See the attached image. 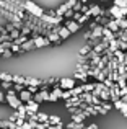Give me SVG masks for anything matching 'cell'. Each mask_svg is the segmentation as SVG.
Instances as JSON below:
<instances>
[{"instance_id":"cell-19","label":"cell","mask_w":127,"mask_h":129,"mask_svg":"<svg viewBox=\"0 0 127 129\" xmlns=\"http://www.w3.org/2000/svg\"><path fill=\"white\" fill-rule=\"evenodd\" d=\"M73 79H78V80H82L83 83H86V80H88V74H86V72H75V74H73Z\"/></svg>"},{"instance_id":"cell-39","label":"cell","mask_w":127,"mask_h":129,"mask_svg":"<svg viewBox=\"0 0 127 129\" xmlns=\"http://www.w3.org/2000/svg\"><path fill=\"white\" fill-rule=\"evenodd\" d=\"M13 29H15V25H13V23H8V25L5 26V33H12Z\"/></svg>"},{"instance_id":"cell-48","label":"cell","mask_w":127,"mask_h":129,"mask_svg":"<svg viewBox=\"0 0 127 129\" xmlns=\"http://www.w3.org/2000/svg\"><path fill=\"white\" fill-rule=\"evenodd\" d=\"M121 13H122V16H125V15H127V7H124V8H121Z\"/></svg>"},{"instance_id":"cell-21","label":"cell","mask_w":127,"mask_h":129,"mask_svg":"<svg viewBox=\"0 0 127 129\" xmlns=\"http://www.w3.org/2000/svg\"><path fill=\"white\" fill-rule=\"evenodd\" d=\"M12 83H16V85H25V77H21V75H12Z\"/></svg>"},{"instance_id":"cell-42","label":"cell","mask_w":127,"mask_h":129,"mask_svg":"<svg viewBox=\"0 0 127 129\" xmlns=\"http://www.w3.org/2000/svg\"><path fill=\"white\" fill-rule=\"evenodd\" d=\"M90 7H91V5H86V3H83L82 8H80V13H86V12L90 10Z\"/></svg>"},{"instance_id":"cell-33","label":"cell","mask_w":127,"mask_h":129,"mask_svg":"<svg viewBox=\"0 0 127 129\" xmlns=\"http://www.w3.org/2000/svg\"><path fill=\"white\" fill-rule=\"evenodd\" d=\"M82 5H83V3H82V2H77V3H75V5H73V7H72V8H70V10H72V12H73V13H77V12H80V8H82Z\"/></svg>"},{"instance_id":"cell-28","label":"cell","mask_w":127,"mask_h":129,"mask_svg":"<svg viewBox=\"0 0 127 129\" xmlns=\"http://www.w3.org/2000/svg\"><path fill=\"white\" fill-rule=\"evenodd\" d=\"M69 91H70V95H72V96H78V95H82V93H83L82 87H73L72 90H69Z\"/></svg>"},{"instance_id":"cell-24","label":"cell","mask_w":127,"mask_h":129,"mask_svg":"<svg viewBox=\"0 0 127 129\" xmlns=\"http://www.w3.org/2000/svg\"><path fill=\"white\" fill-rule=\"evenodd\" d=\"M82 90H83V93H91L95 90V83H83Z\"/></svg>"},{"instance_id":"cell-52","label":"cell","mask_w":127,"mask_h":129,"mask_svg":"<svg viewBox=\"0 0 127 129\" xmlns=\"http://www.w3.org/2000/svg\"><path fill=\"white\" fill-rule=\"evenodd\" d=\"M101 2H108V0H101Z\"/></svg>"},{"instance_id":"cell-37","label":"cell","mask_w":127,"mask_h":129,"mask_svg":"<svg viewBox=\"0 0 127 129\" xmlns=\"http://www.w3.org/2000/svg\"><path fill=\"white\" fill-rule=\"evenodd\" d=\"M13 90H15V91H18V93H20V91H23V90H25V85H16V83H13Z\"/></svg>"},{"instance_id":"cell-40","label":"cell","mask_w":127,"mask_h":129,"mask_svg":"<svg viewBox=\"0 0 127 129\" xmlns=\"http://www.w3.org/2000/svg\"><path fill=\"white\" fill-rule=\"evenodd\" d=\"M77 2H78V0H67V2H65L67 8L70 10V8H72V7H73V5H75V3H77Z\"/></svg>"},{"instance_id":"cell-4","label":"cell","mask_w":127,"mask_h":129,"mask_svg":"<svg viewBox=\"0 0 127 129\" xmlns=\"http://www.w3.org/2000/svg\"><path fill=\"white\" fill-rule=\"evenodd\" d=\"M59 87L62 90H72L75 87V79H60L59 80Z\"/></svg>"},{"instance_id":"cell-7","label":"cell","mask_w":127,"mask_h":129,"mask_svg":"<svg viewBox=\"0 0 127 129\" xmlns=\"http://www.w3.org/2000/svg\"><path fill=\"white\" fill-rule=\"evenodd\" d=\"M62 88L60 87H54L51 91H49V101H57L59 98H60V95H62Z\"/></svg>"},{"instance_id":"cell-20","label":"cell","mask_w":127,"mask_h":129,"mask_svg":"<svg viewBox=\"0 0 127 129\" xmlns=\"http://www.w3.org/2000/svg\"><path fill=\"white\" fill-rule=\"evenodd\" d=\"M47 123H49V126H59V124H62V121L59 116H49Z\"/></svg>"},{"instance_id":"cell-36","label":"cell","mask_w":127,"mask_h":129,"mask_svg":"<svg viewBox=\"0 0 127 129\" xmlns=\"http://www.w3.org/2000/svg\"><path fill=\"white\" fill-rule=\"evenodd\" d=\"M60 98H64V100H69V98H72V95H70L69 90H64L62 95H60Z\"/></svg>"},{"instance_id":"cell-16","label":"cell","mask_w":127,"mask_h":129,"mask_svg":"<svg viewBox=\"0 0 127 129\" xmlns=\"http://www.w3.org/2000/svg\"><path fill=\"white\" fill-rule=\"evenodd\" d=\"M86 118H88V116H86L83 111H82V113H78V114H72V123H83Z\"/></svg>"},{"instance_id":"cell-12","label":"cell","mask_w":127,"mask_h":129,"mask_svg":"<svg viewBox=\"0 0 127 129\" xmlns=\"http://www.w3.org/2000/svg\"><path fill=\"white\" fill-rule=\"evenodd\" d=\"M20 49H21V52H25V51H31V49H34V41H33V39L29 38L26 43H23L21 46H20Z\"/></svg>"},{"instance_id":"cell-43","label":"cell","mask_w":127,"mask_h":129,"mask_svg":"<svg viewBox=\"0 0 127 129\" xmlns=\"http://www.w3.org/2000/svg\"><path fill=\"white\" fill-rule=\"evenodd\" d=\"M16 119H18V113H16V111H15V113H13V114H12V116H10V118H8V121H10V123H15V121H16Z\"/></svg>"},{"instance_id":"cell-17","label":"cell","mask_w":127,"mask_h":129,"mask_svg":"<svg viewBox=\"0 0 127 129\" xmlns=\"http://www.w3.org/2000/svg\"><path fill=\"white\" fill-rule=\"evenodd\" d=\"M101 38H106L108 41H112V39H116V35L112 31H109L108 28H103V36Z\"/></svg>"},{"instance_id":"cell-38","label":"cell","mask_w":127,"mask_h":129,"mask_svg":"<svg viewBox=\"0 0 127 129\" xmlns=\"http://www.w3.org/2000/svg\"><path fill=\"white\" fill-rule=\"evenodd\" d=\"M10 51H12L13 54H15V52H21V49H20V46H15L13 43H12V46H10Z\"/></svg>"},{"instance_id":"cell-2","label":"cell","mask_w":127,"mask_h":129,"mask_svg":"<svg viewBox=\"0 0 127 129\" xmlns=\"http://www.w3.org/2000/svg\"><path fill=\"white\" fill-rule=\"evenodd\" d=\"M31 39L34 41V47H44V46H49V39L46 36H39L36 33H31Z\"/></svg>"},{"instance_id":"cell-9","label":"cell","mask_w":127,"mask_h":129,"mask_svg":"<svg viewBox=\"0 0 127 129\" xmlns=\"http://www.w3.org/2000/svg\"><path fill=\"white\" fill-rule=\"evenodd\" d=\"M103 28L104 26H99V25H96L95 28L90 31V39H99L103 36Z\"/></svg>"},{"instance_id":"cell-29","label":"cell","mask_w":127,"mask_h":129,"mask_svg":"<svg viewBox=\"0 0 127 129\" xmlns=\"http://www.w3.org/2000/svg\"><path fill=\"white\" fill-rule=\"evenodd\" d=\"M0 82H10L12 83V75L5 72H0Z\"/></svg>"},{"instance_id":"cell-23","label":"cell","mask_w":127,"mask_h":129,"mask_svg":"<svg viewBox=\"0 0 127 129\" xmlns=\"http://www.w3.org/2000/svg\"><path fill=\"white\" fill-rule=\"evenodd\" d=\"M108 21H109V20L104 18V16H95V23H96V25H99V26H106V25H108Z\"/></svg>"},{"instance_id":"cell-51","label":"cell","mask_w":127,"mask_h":129,"mask_svg":"<svg viewBox=\"0 0 127 129\" xmlns=\"http://www.w3.org/2000/svg\"><path fill=\"white\" fill-rule=\"evenodd\" d=\"M124 116H125V118H127V111H125V113H124Z\"/></svg>"},{"instance_id":"cell-11","label":"cell","mask_w":127,"mask_h":129,"mask_svg":"<svg viewBox=\"0 0 127 129\" xmlns=\"http://www.w3.org/2000/svg\"><path fill=\"white\" fill-rule=\"evenodd\" d=\"M16 96H18V100L21 101V103H28V101H29V100H31V98H33V95L29 93V91L23 90V91H20V93L16 95Z\"/></svg>"},{"instance_id":"cell-35","label":"cell","mask_w":127,"mask_h":129,"mask_svg":"<svg viewBox=\"0 0 127 129\" xmlns=\"http://www.w3.org/2000/svg\"><path fill=\"white\" fill-rule=\"evenodd\" d=\"M88 20H90V16L86 15V13H82V16H80V20H78V25H82V23L88 21Z\"/></svg>"},{"instance_id":"cell-50","label":"cell","mask_w":127,"mask_h":129,"mask_svg":"<svg viewBox=\"0 0 127 129\" xmlns=\"http://www.w3.org/2000/svg\"><path fill=\"white\" fill-rule=\"evenodd\" d=\"M86 2H88V0H82V3H86Z\"/></svg>"},{"instance_id":"cell-55","label":"cell","mask_w":127,"mask_h":129,"mask_svg":"<svg viewBox=\"0 0 127 129\" xmlns=\"http://www.w3.org/2000/svg\"><path fill=\"white\" fill-rule=\"evenodd\" d=\"M125 43H127V41H125Z\"/></svg>"},{"instance_id":"cell-30","label":"cell","mask_w":127,"mask_h":129,"mask_svg":"<svg viewBox=\"0 0 127 129\" xmlns=\"http://www.w3.org/2000/svg\"><path fill=\"white\" fill-rule=\"evenodd\" d=\"M88 52H91V47L88 46V44H85V46L80 49V52H78V56H86Z\"/></svg>"},{"instance_id":"cell-1","label":"cell","mask_w":127,"mask_h":129,"mask_svg":"<svg viewBox=\"0 0 127 129\" xmlns=\"http://www.w3.org/2000/svg\"><path fill=\"white\" fill-rule=\"evenodd\" d=\"M21 8H23V12H26L28 15L34 16V18H41V16L44 15V10H42L41 7H38L34 2H31V0H23Z\"/></svg>"},{"instance_id":"cell-3","label":"cell","mask_w":127,"mask_h":129,"mask_svg":"<svg viewBox=\"0 0 127 129\" xmlns=\"http://www.w3.org/2000/svg\"><path fill=\"white\" fill-rule=\"evenodd\" d=\"M5 101H7V103H8V105H10V106H12L15 111L18 110L20 105H23L21 101L18 100V96H16V95H5Z\"/></svg>"},{"instance_id":"cell-15","label":"cell","mask_w":127,"mask_h":129,"mask_svg":"<svg viewBox=\"0 0 127 129\" xmlns=\"http://www.w3.org/2000/svg\"><path fill=\"white\" fill-rule=\"evenodd\" d=\"M104 28H108L109 31H112L114 35L119 31V26H117V23H116V20H109V21H108V25H106Z\"/></svg>"},{"instance_id":"cell-47","label":"cell","mask_w":127,"mask_h":129,"mask_svg":"<svg viewBox=\"0 0 127 129\" xmlns=\"http://www.w3.org/2000/svg\"><path fill=\"white\" fill-rule=\"evenodd\" d=\"M2 101H5V95H3V91L0 90V103H2Z\"/></svg>"},{"instance_id":"cell-31","label":"cell","mask_w":127,"mask_h":129,"mask_svg":"<svg viewBox=\"0 0 127 129\" xmlns=\"http://www.w3.org/2000/svg\"><path fill=\"white\" fill-rule=\"evenodd\" d=\"M104 80H106V74H104V72H99V74H98V77H96V82L103 83Z\"/></svg>"},{"instance_id":"cell-13","label":"cell","mask_w":127,"mask_h":129,"mask_svg":"<svg viewBox=\"0 0 127 129\" xmlns=\"http://www.w3.org/2000/svg\"><path fill=\"white\" fill-rule=\"evenodd\" d=\"M46 38L49 39V43H51V44H60V43H62V39L59 38V35H55V33H51V31H49V35L46 36Z\"/></svg>"},{"instance_id":"cell-8","label":"cell","mask_w":127,"mask_h":129,"mask_svg":"<svg viewBox=\"0 0 127 129\" xmlns=\"http://www.w3.org/2000/svg\"><path fill=\"white\" fill-rule=\"evenodd\" d=\"M64 26H65V28L70 31V35H72V33H77V31H78L82 25H78V23H77V21H73V20H67Z\"/></svg>"},{"instance_id":"cell-45","label":"cell","mask_w":127,"mask_h":129,"mask_svg":"<svg viewBox=\"0 0 127 129\" xmlns=\"http://www.w3.org/2000/svg\"><path fill=\"white\" fill-rule=\"evenodd\" d=\"M20 129H33V127H31V124H29L28 121H25V123L21 124V127H20Z\"/></svg>"},{"instance_id":"cell-5","label":"cell","mask_w":127,"mask_h":129,"mask_svg":"<svg viewBox=\"0 0 127 129\" xmlns=\"http://www.w3.org/2000/svg\"><path fill=\"white\" fill-rule=\"evenodd\" d=\"M44 80L33 79V77H25V87H42Z\"/></svg>"},{"instance_id":"cell-26","label":"cell","mask_w":127,"mask_h":129,"mask_svg":"<svg viewBox=\"0 0 127 129\" xmlns=\"http://www.w3.org/2000/svg\"><path fill=\"white\" fill-rule=\"evenodd\" d=\"M112 5L117 8H124V7H127V0H112Z\"/></svg>"},{"instance_id":"cell-10","label":"cell","mask_w":127,"mask_h":129,"mask_svg":"<svg viewBox=\"0 0 127 129\" xmlns=\"http://www.w3.org/2000/svg\"><path fill=\"white\" fill-rule=\"evenodd\" d=\"M25 106H26V113H38V111H39V103L33 101V98L25 105Z\"/></svg>"},{"instance_id":"cell-34","label":"cell","mask_w":127,"mask_h":129,"mask_svg":"<svg viewBox=\"0 0 127 129\" xmlns=\"http://www.w3.org/2000/svg\"><path fill=\"white\" fill-rule=\"evenodd\" d=\"M0 87H2L3 90H10V88L13 87V83H10V82H0Z\"/></svg>"},{"instance_id":"cell-27","label":"cell","mask_w":127,"mask_h":129,"mask_svg":"<svg viewBox=\"0 0 127 129\" xmlns=\"http://www.w3.org/2000/svg\"><path fill=\"white\" fill-rule=\"evenodd\" d=\"M116 23H117L119 29H127V18H121V20H116Z\"/></svg>"},{"instance_id":"cell-53","label":"cell","mask_w":127,"mask_h":129,"mask_svg":"<svg viewBox=\"0 0 127 129\" xmlns=\"http://www.w3.org/2000/svg\"><path fill=\"white\" fill-rule=\"evenodd\" d=\"M124 54H125V56H127V51H125V52H124Z\"/></svg>"},{"instance_id":"cell-41","label":"cell","mask_w":127,"mask_h":129,"mask_svg":"<svg viewBox=\"0 0 127 129\" xmlns=\"http://www.w3.org/2000/svg\"><path fill=\"white\" fill-rule=\"evenodd\" d=\"M72 16H73V12H72V10H67V12L64 13V18H67V20H72Z\"/></svg>"},{"instance_id":"cell-14","label":"cell","mask_w":127,"mask_h":129,"mask_svg":"<svg viewBox=\"0 0 127 129\" xmlns=\"http://www.w3.org/2000/svg\"><path fill=\"white\" fill-rule=\"evenodd\" d=\"M112 106H114V108H116V110H119V111H121V113H122V114H124V113H125V111H127V105L124 103V101H121V100H117V101H114V103H112Z\"/></svg>"},{"instance_id":"cell-22","label":"cell","mask_w":127,"mask_h":129,"mask_svg":"<svg viewBox=\"0 0 127 129\" xmlns=\"http://www.w3.org/2000/svg\"><path fill=\"white\" fill-rule=\"evenodd\" d=\"M108 49L111 51V52L117 51V49H119V41H117V39H112V41H109V44H108Z\"/></svg>"},{"instance_id":"cell-18","label":"cell","mask_w":127,"mask_h":129,"mask_svg":"<svg viewBox=\"0 0 127 129\" xmlns=\"http://www.w3.org/2000/svg\"><path fill=\"white\" fill-rule=\"evenodd\" d=\"M57 35H59V38H60L62 41H64V39H67V38L70 36V31L65 28V26H60V29H59V33H57Z\"/></svg>"},{"instance_id":"cell-32","label":"cell","mask_w":127,"mask_h":129,"mask_svg":"<svg viewBox=\"0 0 127 129\" xmlns=\"http://www.w3.org/2000/svg\"><path fill=\"white\" fill-rule=\"evenodd\" d=\"M67 110L70 111V114H78V113H82V110H80L78 106H72V108H67Z\"/></svg>"},{"instance_id":"cell-54","label":"cell","mask_w":127,"mask_h":129,"mask_svg":"<svg viewBox=\"0 0 127 129\" xmlns=\"http://www.w3.org/2000/svg\"><path fill=\"white\" fill-rule=\"evenodd\" d=\"M78 2H82V0H78Z\"/></svg>"},{"instance_id":"cell-46","label":"cell","mask_w":127,"mask_h":129,"mask_svg":"<svg viewBox=\"0 0 127 129\" xmlns=\"http://www.w3.org/2000/svg\"><path fill=\"white\" fill-rule=\"evenodd\" d=\"M85 129H98V124H90V126H85Z\"/></svg>"},{"instance_id":"cell-49","label":"cell","mask_w":127,"mask_h":129,"mask_svg":"<svg viewBox=\"0 0 127 129\" xmlns=\"http://www.w3.org/2000/svg\"><path fill=\"white\" fill-rule=\"evenodd\" d=\"M119 100H121V101H124V103L127 105V95H124V96H122V98H119Z\"/></svg>"},{"instance_id":"cell-44","label":"cell","mask_w":127,"mask_h":129,"mask_svg":"<svg viewBox=\"0 0 127 129\" xmlns=\"http://www.w3.org/2000/svg\"><path fill=\"white\" fill-rule=\"evenodd\" d=\"M12 56H13V52L10 49H5V51H3V54H2V57H12Z\"/></svg>"},{"instance_id":"cell-6","label":"cell","mask_w":127,"mask_h":129,"mask_svg":"<svg viewBox=\"0 0 127 129\" xmlns=\"http://www.w3.org/2000/svg\"><path fill=\"white\" fill-rule=\"evenodd\" d=\"M86 15H88L90 18H91V16H93V18H95V16H101L103 15V8L99 5H91L90 10L86 12Z\"/></svg>"},{"instance_id":"cell-25","label":"cell","mask_w":127,"mask_h":129,"mask_svg":"<svg viewBox=\"0 0 127 129\" xmlns=\"http://www.w3.org/2000/svg\"><path fill=\"white\" fill-rule=\"evenodd\" d=\"M67 129H85V124L83 123H72V121H70V123L67 124Z\"/></svg>"}]
</instances>
